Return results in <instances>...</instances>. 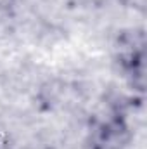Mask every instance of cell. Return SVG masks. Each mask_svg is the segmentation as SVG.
I'll use <instances>...</instances> for the list:
<instances>
[{
    "mask_svg": "<svg viewBox=\"0 0 147 149\" xmlns=\"http://www.w3.org/2000/svg\"><path fill=\"white\" fill-rule=\"evenodd\" d=\"M128 130L119 118L104 121L92 137V149H121L126 144Z\"/></svg>",
    "mask_w": 147,
    "mask_h": 149,
    "instance_id": "2",
    "label": "cell"
},
{
    "mask_svg": "<svg viewBox=\"0 0 147 149\" xmlns=\"http://www.w3.org/2000/svg\"><path fill=\"white\" fill-rule=\"evenodd\" d=\"M123 47L119 49V64L123 71L132 78V81L139 83V87H144V68H146V54H144V38L135 42V37L128 38L126 43H121Z\"/></svg>",
    "mask_w": 147,
    "mask_h": 149,
    "instance_id": "1",
    "label": "cell"
}]
</instances>
